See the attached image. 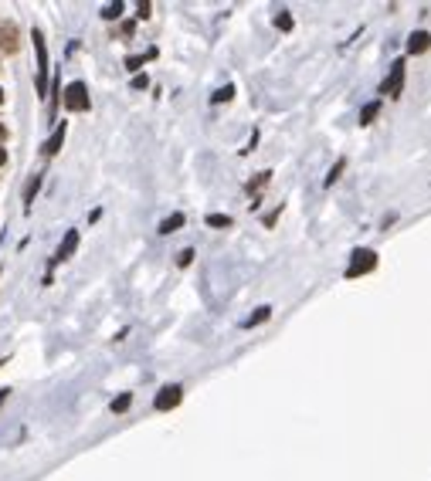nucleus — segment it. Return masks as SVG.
I'll return each mask as SVG.
<instances>
[{
    "label": "nucleus",
    "mask_w": 431,
    "mask_h": 481,
    "mask_svg": "<svg viewBox=\"0 0 431 481\" xmlns=\"http://www.w3.org/2000/svg\"><path fill=\"white\" fill-rule=\"evenodd\" d=\"M61 102H65V109H68V112H89V109H92L89 85H85V81H72V85H65Z\"/></svg>",
    "instance_id": "obj_1"
},
{
    "label": "nucleus",
    "mask_w": 431,
    "mask_h": 481,
    "mask_svg": "<svg viewBox=\"0 0 431 481\" xmlns=\"http://www.w3.org/2000/svg\"><path fill=\"white\" fill-rule=\"evenodd\" d=\"M31 41H34V58H38V95H48V48H44V34L41 27H31Z\"/></svg>",
    "instance_id": "obj_2"
},
{
    "label": "nucleus",
    "mask_w": 431,
    "mask_h": 481,
    "mask_svg": "<svg viewBox=\"0 0 431 481\" xmlns=\"http://www.w3.org/2000/svg\"><path fill=\"white\" fill-rule=\"evenodd\" d=\"M377 268V251L373 248H356L350 254V265H347V278H360V275H371Z\"/></svg>",
    "instance_id": "obj_3"
},
{
    "label": "nucleus",
    "mask_w": 431,
    "mask_h": 481,
    "mask_svg": "<svg viewBox=\"0 0 431 481\" xmlns=\"http://www.w3.org/2000/svg\"><path fill=\"white\" fill-rule=\"evenodd\" d=\"M404 72H408V61H404V58H394L391 61V75L380 81V95L401 98V92H404Z\"/></svg>",
    "instance_id": "obj_4"
},
{
    "label": "nucleus",
    "mask_w": 431,
    "mask_h": 481,
    "mask_svg": "<svg viewBox=\"0 0 431 481\" xmlns=\"http://www.w3.org/2000/svg\"><path fill=\"white\" fill-rule=\"evenodd\" d=\"M184 400V386L180 383H167L157 390V397H153V407H157L160 414H167V410H176Z\"/></svg>",
    "instance_id": "obj_5"
},
{
    "label": "nucleus",
    "mask_w": 431,
    "mask_h": 481,
    "mask_svg": "<svg viewBox=\"0 0 431 481\" xmlns=\"http://www.w3.org/2000/svg\"><path fill=\"white\" fill-rule=\"evenodd\" d=\"M75 248H79V231L72 228V231H65V237H61L58 251H55V258H51V265H48V271H44V275H51V268H55V265H61V261H68V258L75 254Z\"/></svg>",
    "instance_id": "obj_6"
},
{
    "label": "nucleus",
    "mask_w": 431,
    "mask_h": 481,
    "mask_svg": "<svg viewBox=\"0 0 431 481\" xmlns=\"http://www.w3.org/2000/svg\"><path fill=\"white\" fill-rule=\"evenodd\" d=\"M65 133H68V126H65V122H58V126H55V133H51V139H44V146H41V156H44V159H51V156L61 150Z\"/></svg>",
    "instance_id": "obj_7"
},
{
    "label": "nucleus",
    "mask_w": 431,
    "mask_h": 481,
    "mask_svg": "<svg viewBox=\"0 0 431 481\" xmlns=\"http://www.w3.org/2000/svg\"><path fill=\"white\" fill-rule=\"evenodd\" d=\"M425 51H431V34L428 31H414L408 38V55H425Z\"/></svg>",
    "instance_id": "obj_8"
},
{
    "label": "nucleus",
    "mask_w": 431,
    "mask_h": 481,
    "mask_svg": "<svg viewBox=\"0 0 431 481\" xmlns=\"http://www.w3.org/2000/svg\"><path fill=\"white\" fill-rule=\"evenodd\" d=\"M269 319H272V305H258L255 312H252V315L241 322V326H245V329H255V326H262V322H269Z\"/></svg>",
    "instance_id": "obj_9"
},
{
    "label": "nucleus",
    "mask_w": 431,
    "mask_h": 481,
    "mask_svg": "<svg viewBox=\"0 0 431 481\" xmlns=\"http://www.w3.org/2000/svg\"><path fill=\"white\" fill-rule=\"evenodd\" d=\"M184 224H187V217L176 211V213H170V217H163V220H160V234H174V231H180Z\"/></svg>",
    "instance_id": "obj_10"
},
{
    "label": "nucleus",
    "mask_w": 431,
    "mask_h": 481,
    "mask_svg": "<svg viewBox=\"0 0 431 481\" xmlns=\"http://www.w3.org/2000/svg\"><path fill=\"white\" fill-rule=\"evenodd\" d=\"M380 105H384L380 98H373V102H367V105L360 109V119H356V122H360V126H371L373 119L380 116Z\"/></svg>",
    "instance_id": "obj_11"
},
{
    "label": "nucleus",
    "mask_w": 431,
    "mask_h": 481,
    "mask_svg": "<svg viewBox=\"0 0 431 481\" xmlns=\"http://www.w3.org/2000/svg\"><path fill=\"white\" fill-rule=\"evenodd\" d=\"M269 180H272V170H262L255 180H248V183H245V190L252 193V197H258V190H262V187H269Z\"/></svg>",
    "instance_id": "obj_12"
},
{
    "label": "nucleus",
    "mask_w": 431,
    "mask_h": 481,
    "mask_svg": "<svg viewBox=\"0 0 431 481\" xmlns=\"http://www.w3.org/2000/svg\"><path fill=\"white\" fill-rule=\"evenodd\" d=\"M129 407H133V393H129V390H126V393H119L116 400H112V404H109V410H112V414H126V410H129Z\"/></svg>",
    "instance_id": "obj_13"
},
{
    "label": "nucleus",
    "mask_w": 431,
    "mask_h": 481,
    "mask_svg": "<svg viewBox=\"0 0 431 481\" xmlns=\"http://www.w3.org/2000/svg\"><path fill=\"white\" fill-rule=\"evenodd\" d=\"M204 220H207V228H214V231H224V228H231V217H228V213H207Z\"/></svg>",
    "instance_id": "obj_14"
},
{
    "label": "nucleus",
    "mask_w": 431,
    "mask_h": 481,
    "mask_svg": "<svg viewBox=\"0 0 431 481\" xmlns=\"http://www.w3.org/2000/svg\"><path fill=\"white\" fill-rule=\"evenodd\" d=\"M41 180H44V173H34V176H31V183H27V190H24V204H27V207H31V200L38 197Z\"/></svg>",
    "instance_id": "obj_15"
},
{
    "label": "nucleus",
    "mask_w": 431,
    "mask_h": 481,
    "mask_svg": "<svg viewBox=\"0 0 431 481\" xmlns=\"http://www.w3.org/2000/svg\"><path fill=\"white\" fill-rule=\"evenodd\" d=\"M343 170H347V159L340 156V159L333 163V170H330V173H326V180H323V187H333L336 180H340V173H343Z\"/></svg>",
    "instance_id": "obj_16"
},
{
    "label": "nucleus",
    "mask_w": 431,
    "mask_h": 481,
    "mask_svg": "<svg viewBox=\"0 0 431 481\" xmlns=\"http://www.w3.org/2000/svg\"><path fill=\"white\" fill-rule=\"evenodd\" d=\"M122 11H126V4H119V0H116V4H105L98 14H102V20H116Z\"/></svg>",
    "instance_id": "obj_17"
},
{
    "label": "nucleus",
    "mask_w": 431,
    "mask_h": 481,
    "mask_svg": "<svg viewBox=\"0 0 431 481\" xmlns=\"http://www.w3.org/2000/svg\"><path fill=\"white\" fill-rule=\"evenodd\" d=\"M231 98H235V85H221L214 95H211V102H214V105H221V102H231Z\"/></svg>",
    "instance_id": "obj_18"
},
{
    "label": "nucleus",
    "mask_w": 431,
    "mask_h": 481,
    "mask_svg": "<svg viewBox=\"0 0 431 481\" xmlns=\"http://www.w3.org/2000/svg\"><path fill=\"white\" fill-rule=\"evenodd\" d=\"M275 27H278V31H292V14H289V11H278V14H275Z\"/></svg>",
    "instance_id": "obj_19"
},
{
    "label": "nucleus",
    "mask_w": 431,
    "mask_h": 481,
    "mask_svg": "<svg viewBox=\"0 0 431 481\" xmlns=\"http://www.w3.org/2000/svg\"><path fill=\"white\" fill-rule=\"evenodd\" d=\"M191 261H194V248H184L176 254V265H180V268H191Z\"/></svg>",
    "instance_id": "obj_20"
},
{
    "label": "nucleus",
    "mask_w": 431,
    "mask_h": 481,
    "mask_svg": "<svg viewBox=\"0 0 431 481\" xmlns=\"http://www.w3.org/2000/svg\"><path fill=\"white\" fill-rule=\"evenodd\" d=\"M278 213H282V204H278V207H275L272 213H265V228H272L275 220H278Z\"/></svg>",
    "instance_id": "obj_21"
},
{
    "label": "nucleus",
    "mask_w": 431,
    "mask_h": 481,
    "mask_svg": "<svg viewBox=\"0 0 431 481\" xmlns=\"http://www.w3.org/2000/svg\"><path fill=\"white\" fill-rule=\"evenodd\" d=\"M150 11H153V4H146V0H143V4H136V14H139V18H150Z\"/></svg>",
    "instance_id": "obj_22"
},
{
    "label": "nucleus",
    "mask_w": 431,
    "mask_h": 481,
    "mask_svg": "<svg viewBox=\"0 0 431 481\" xmlns=\"http://www.w3.org/2000/svg\"><path fill=\"white\" fill-rule=\"evenodd\" d=\"M146 85H150V78H146V75H136V78H133V88H146Z\"/></svg>",
    "instance_id": "obj_23"
},
{
    "label": "nucleus",
    "mask_w": 431,
    "mask_h": 481,
    "mask_svg": "<svg viewBox=\"0 0 431 481\" xmlns=\"http://www.w3.org/2000/svg\"><path fill=\"white\" fill-rule=\"evenodd\" d=\"M4 143H7V129L0 126V146H4Z\"/></svg>",
    "instance_id": "obj_24"
},
{
    "label": "nucleus",
    "mask_w": 431,
    "mask_h": 481,
    "mask_svg": "<svg viewBox=\"0 0 431 481\" xmlns=\"http://www.w3.org/2000/svg\"><path fill=\"white\" fill-rule=\"evenodd\" d=\"M7 397H11V390H0V404H4V400H7Z\"/></svg>",
    "instance_id": "obj_25"
},
{
    "label": "nucleus",
    "mask_w": 431,
    "mask_h": 481,
    "mask_svg": "<svg viewBox=\"0 0 431 481\" xmlns=\"http://www.w3.org/2000/svg\"><path fill=\"white\" fill-rule=\"evenodd\" d=\"M4 163H7V153H4V146H0V166H4Z\"/></svg>",
    "instance_id": "obj_26"
},
{
    "label": "nucleus",
    "mask_w": 431,
    "mask_h": 481,
    "mask_svg": "<svg viewBox=\"0 0 431 481\" xmlns=\"http://www.w3.org/2000/svg\"><path fill=\"white\" fill-rule=\"evenodd\" d=\"M0 102H4V88H0Z\"/></svg>",
    "instance_id": "obj_27"
}]
</instances>
